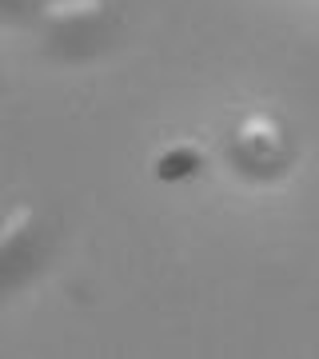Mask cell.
Here are the masks:
<instances>
[{
  "mask_svg": "<svg viewBox=\"0 0 319 359\" xmlns=\"http://www.w3.org/2000/svg\"><path fill=\"white\" fill-rule=\"evenodd\" d=\"M196 164H200L196 152H168L164 160H160V168H156V176L160 180H179V176H188V172H196Z\"/></svg>",
  "mask_w": 319,
  "mask_h": 359,
  "instance_id": "1",
  "label": "cell"
}]
</instances>
